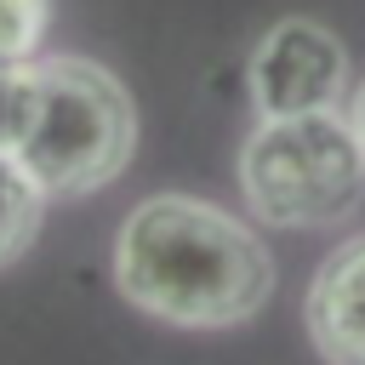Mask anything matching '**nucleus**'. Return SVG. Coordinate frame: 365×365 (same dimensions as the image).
Wrapping results in <instances>:
<instances>
[{"mask_svg": "<svg viewBox=\"0 0 365 365\" xmlns=\"http://www.w3.org/2000/svg\"><path fill=\"white\" fill-rule=\"evenodd\" d=\"M348 120H354V131H359V143H365V86H359V97H354V114H348Z\"/></svg>", "mask_w": 365, "mask_h": 365, "instance_id": "9", "label": "nucleus"}, {"mask_svg": "<svg viewBox=\"0 0 365 365\" xmlns=\"http://www.w3.org/2000/svg\"><path fill=\"white\" fill-rule=\"evenodd\" d=\"M114 285L131 308L165 325L228 331L268 302L274 257L222 205L194 194H154L120 222Z\"/></svg>", "mask_w": 365, "mask_h": 365, "instance_id": "1", "label": "nucleus"}, {"mask_svg": "<svg viewBox=\"0 0 365 365\" xmlns=\"http://www.w3.org/2000/svg\"><path fill=\"white\" fill-rule=\"evenodd\" d=\"M302 319L325 365H365V234L342 240L319 262Z\"/></svg>", "mask_w": 365, "mask_h": 365, "instance_id": "5", "label": "nucleus"}, {"mask_svg": "<svg viewBox=\"0 0 365 365\" xmlns=\"http://www.w3.org/2000/svg\"><path fill=\"white\" fill-rule=\"evenodd\" d=\"M46 200H51V194L29 177V165H23L11 148H0V268L17 262V257L34 245L40 217H46Z\"/></svg>", "mask_w": 365, "mask_h": 365, "instance_id": "6", "label": "nucleus"}, {"mask_svg": "<svg viewBox=\"0 0 365 365\" xmlns=\"http://www.w3.org/2000/svg\"><path fill=\"white\" fill-rule=\"evenodd\" d=\"M348 97V51L314 17H285L251 51V103L262 120L319 114Z\"/></svg>", "mask_w": 365, "mask_h": 365, "instance_id": "4", "label": "nucleus"}, {"mask_svg": "<svg viewBox=\"0 0 365 365\" xmlns=\"http://www.w3.org/2000/svg\"><path fill=\"white\" fill-rule=\"evenodd\" d=\"M240 188L268 228L342 222L365 194V143L336 108L262 120L240 148Z\"/></svg>", "mask_w": 365, "mask_h": 365, "instance_id": "3", "label": "nucleus"}, {"mask_svg": "<svg viewBox=\"0 0 365 365\" xmlns=\"http://www.w3.org/2000/svg\"><path fill=\"white\" fill-rule=\"evenodd\" d=\"M29 125L17 137V160L46 194H97L131 165L137 108L131 91L91 57H34L29 63Z\"/></svg>", "mask_w": 365, "mask_h": 365, "instance_id": "2", "label": "nucleus"}, {"mask_svg": "<svg viewBox=\"0 0 365 365\" xmlns=\"http://www.w3.org/2000/svg\"><path fill=\"white\" fill-rule=\"evenodd\" d=\"M46 11L51 0H0V74L29 68L46 34Z\"/></svg>", "mask_w": 365, "mask_h": 365, "instance_id": "7", "label": "nucleus"}, {"mask_svg": "<svg viewBox=\"0 0 365 365\" xmlns=\"http://www.w3.org/2000/svg\"><path fill=\"white\" fill-rule=\"evenodd\" d=\"M29 103H34L29 68L0 74V148H17V137H23V125H29Z\"/></svg>", "mask_w": 365, "mask_h": 365, "instance_id": "8", "label": "nucleus"}]
</instances>
